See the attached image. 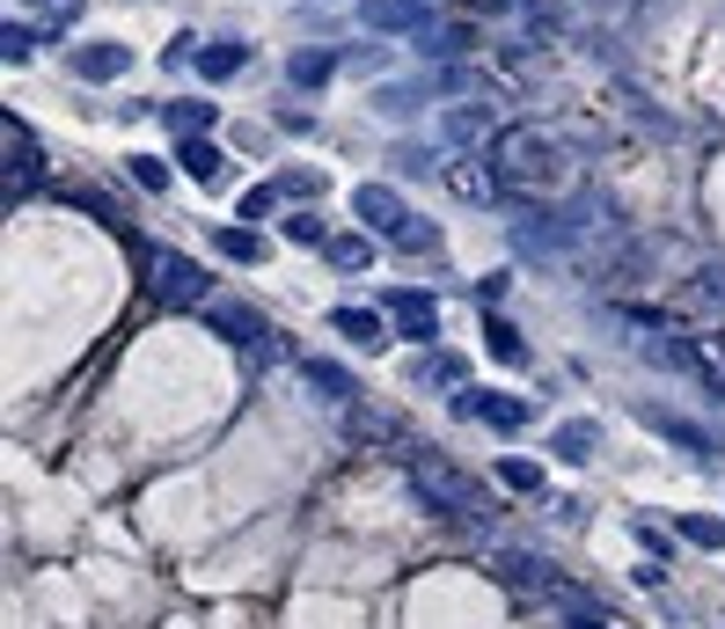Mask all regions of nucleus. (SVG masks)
Here are the masks:
<instances>
[{
    "instance_id": "nucleus-1",
    "label": "nucleus",
    "mask_w": 725,
    "mask_h": 629,
    "mask_svg": "<svg viewBox=\"0 0 725 629\" xmlns=\"http://www.w3.org/2000/svg\"><path fill=\"white\" fill-rule=\"evenodd\" d=\"M491 183L499 191H521V198H542V191H557L564 176H572V154L550 140V132H535V124H513V132H499L491 140Z\"/></svg>"
},
{
    "instance_id": "nucleus-2",
    "label": "nucleus",
    "mask_w": 725,
    "mask_h": 629,
    "mask_svg": "<svg viewBox=\"0 0 725 629\" xmlns=\"http://www.w3.org/2000/svg\"><path fill=\"white\" fill-rule=\"evenodd\" d=\"M411 490L440 520H483V490L469 468H455L447 454H411Z\"/></svg>"
},
{
    "instance_id": "nucleus-3",
    "label": "nucleus",
    "mask_w": 725,
    "mask_h": 629,
    "mask_svg": "<svg viewBox=\"0 0 725 629\" xmlns=\"http://www.w3.org/2000/svg\"><path fill=\"white\" fill-rule=\"evenodd\" d=\"M455 417H477V425H491V432H528L535 403H521V395H499V388H455V403H447Z\"/></svg>"
},
{
    "instance_id": "nucleus-4",
    "label": "nucleus",
    "mask_w": 725,
    "mask_h": 629,
    "mask_svg": "<svg viewBox=\"0 0 725 629\" xmlns=\"http://www.w3.org/2000/svg\"><path fill=\"white\" fill-rule=\"evenodd\" d=\"M360 15L382 37H433V8L425 0H360Z\"/></svg>"
},
{
    "instance_id": "nucleus-5",
    "label": "nucleus",
    "mask_w": 725,
    "mask_h": 629,
    "mask_svg": "<svg viewBox=\"0 0 725 629\" xmlns=\"http://www.w3.org/2000/svg\"><path fill=\"white\" fill-rule=\"evenodd\" d=\"M206 286H213V278H206L191 257H176V249H162V257H154V293H162V300L198 308V300H206Z\"/></svg>"
},
{
    "instance_id": "nucleus-6",
    "label": "nucleus",
    "mask_w": 725,
    "mask_h": 629,
    "mask_svg": "<svg viewBox=\"0 0 725 629\" xmlns=\"http://www.w3.org/2000/svg\"><path fill=\"white\" fill-rule=\"evenodd\" d=\"M388 308V322L404 330V344H433V330H440V308H433V293H418V286H396L382 300Z\"/></svg>"
},
{
    "instance_id": "nucleus-7",
    "label": "nucleus",
    "mask_w": 725,
    "mask_h": 629,
    "mask_svg": "<svg viewBox=\"0 0 725 629\" xmlns=\"http://www.w3.org/2000/svg\"><path fill=\"white\" fill-rule=\"evenodd\" d=\"M206 322H213L227 344H242V352H265L271 344V322L257 308H242V300H227V308H206Z\"/></svg>"
},
{
    "instance_id": "nucleus-8",
    "label": "nucleus",
    "mask_w": 725,
    "mask_h": 629,
    "mask_svg": "<svg viewBox=\"0 0 725 629\" xmlns=\"http://www.w3.org/2000/svg\"><path fill=\"white\" fill-rule=\"evenodd\" d=\"M0 132H8V198H30V183H37V140H30L23 118H0Z\"/></svg>"
},
{
    "instance_id": "nucleus-9",
    "label": "nucleus",
    "mask_w": 725,
    "mask_h": 629,
    "mask_svg": "<svg viewBox=\"0 0 725 629\" xmlns=\"http://www.w3.org/2000/svg\"><path fill=\"white\" fill-rule=\"evenodd\" d=\"M352 219H360V227H382V235H396V227H404V198L388 191V183H360V191H352Z\"/></svg>"
},
{
    "instance_id": "nucleus-10",
    "label": "nucleus",
    "mask_w": 725,
    "mask_h": 629,
    "mask_svg": "<svg viewBox=\"0 0 725 629\" xmlns=\"http://www.w3.org/2000/svg\"><path fill=\"white\" fill-rule=\"evenodd\" d=\"M73 73H81V81H118V73H132V51H125L118 37H96V45H73Z\"/></svg>"
},
{
    "instance_id": "nucleus-11",
    "label": "nucleus",
    "mask_w": 725,
    "mask_h": 629,
    "mask_svg": "<svg viewBox=\"0 0 725 629\" xmlns=\"http://www.w3.org/2000/svg\"><path fill=\"white\" fill-rule=\"evenodd\" d=\"M645 425H653V432H667L675 447H689V454L718 461V432H703L697 417H675V411H645Z\"/></svg>"
},
{
    "instance_id": "nucleus-12",
    "label": "nucleus",
    "mask_w": 725,
    "mask_h": 629,
    "mask_svg": "<svg viewBox=\"0 0 725 629\" xmlns=\"http://www.w3.org/2000/svg\"><path fill=\"white\" fill-rule=\"evenodd\" d=\"M338 67H344V51H323V45H315V51H293V59H287V81H293V88H323Z\"/></svg>"
},
{
    "instance_id": "nucleus-13",
    "label": "nucleus",
    "mask_w": 725,
    "mask_h": 629,
    "mask_svg": "<svg viewBox=\"0 0 725 629\" xmlns=\"http://www.w3.org/2000/svg\"><path fill=\"white\" fill-rule=\"evenodd\" d=\"M330 330H338L344 344H366V352H382V314H366V308H330Z\"/></svg>"
},
{
    "instance_id": "nucleus-14",
    "label": "nucleus",
    "mask_w": 725,
    "mask_h": 629,
    "mask_svg": "<svg viewBox=\"0 0 725 629\" xmlns=\"http://www.w3.org/2000/svg\"><path fill=\"white\" fill-rule=\"evenodd\" d=\"M499 579L506 585H521V593H550L557 585V571L542 557H521V549H513V557H499Z\"/></svg>"
},
{
    "instance_id": "nucleus-15",
    "label": "nucleus",
    "mask_w": 725,
    "mask_h": 629,
    "mask_svg": "<svg viewBox=\"0 0 725 629\" xmlns=\"http://www.w3.org/2000/svg\"><path fill=\"white\" fill-rule=\"evenodd\" d=\"M242 67H249V45H235V37H220V45L198 51V73H206V81H235Z\"/></svg>"
},
{
    "instance_id": "nucleus-16",
    "label": "nucleus",
    "mask_w": 725,
    "mask_h": 629,
    "mask_svg": "<svg viewBox=\"0 0 725 629\" xmlns=\"http://www.w3.org/2000/svg\"><path fill=\"white\" fill-rule=\"evenodd\" d=\"M213 249L227 257V264H265V257H271L265 235H249V227H213Z\"/></svg>"
},
{
    "instance_id": "nucleus-17",
    "label": "nucleus",
    "mask_w": 725,
    "mask_h": 629,
    "mask_svg": "<svg viewBox=\"0 0 725 629\" xmlns=\"http://www.w3.org/2000/svg\"><path fill=\"white\" fill-rule=\"evenodd\" d=\"M301 373H308V388H323L330 403H360V381H352L344 366H330V359H308Z\"/></svg>"
},
{
    "instance_id": "nucleus-18",
    "label": "nucleus",
    "mask_w": 725,
    "mask_h": 629,
    "mask_svg": "<svg viewBox=\"0 0 725 629\" xmlns=\"http://www.w3.org/2000/svg\"><path fill=\"white\" fill-rule=\"evenodd\" d=\"M483 337H491V359H506V366H528V337L513 330L506 314H491V322H483Z\"/></svg>"
},
{
    "instance_id": "nucleus-19",
    "label": "nucleus",
    "mask_w": 725,
    "mask_h": 629,
    "mask_svg": "<svg viewBox=\"0 0 725 629\" xmlns=\"http://www.w3.org/2000/svg\"><path fill=\"white\" fill-rule=\"evenodd\" d=\"M176 162H184V169H191L198 183H220V169H227L213 140H184V146H176Z\"/></svg>"
},
{
    "instance_id": "nucleus-20",
    "label": "nucleus",
    "mask_w": 725,
    "mask_h": 629,
    "mask_svg": "<svg viewBox=\"0 0 725 629\" xmlns=\"http://www.w3.org/2000/svg\"><path fill=\"white\" fill-rule=\"evenodd\" d=\"M162 118L184 132V140H206V124H213V103H198V96H184V103H169Z\"/></svg>"
},
{
    "instance_id": "nucleus-21",
    "label": "nucleus",
    "mask_w": 725,
    "mask_h": 629,
    "mask_svg": "<svg viewBox=\"0 0 725 629\" xmlns=\"http://www.w3.org/2000/svg\"><path fill=\"white\" fill-rule=\"evenodd\" d=\"M594 447H601V432H594V425H557V439H550L557 461H586Z\"/></svg>"
},
{
    "instance_id": "nucleus-22",
    "label": "nucleus",
    "mask_w": 725,
    "mask_h": 629,
    "mask_svg": "<svg viewBox=\"0 0 725 629\" xmlns=\"http://www.w3.org/2000/svg\"><path fill=\"white\" fill-rule=\"evenodd\" d=\"M323 257H330L338 271H366V264H374V242H366V235H330Z\"/></svg>"
},
{
    "instance_id": "nucleus-23",
    "label": "nucleus",
    "mask_w": 725,
    "mask_h": 629,
    "mask_svg": "<svg viewBox=\"0 0 725 629\" xmlns=\"http://www.w3.org/2000/svg\"><path fill=\"white\" fill-rule=\"evenodd\" d=\"M499 484L521 490V498H535V490H542V461H499Z\"/></svg>"
},
{
    "instance_id": "nucleus-24",
    "label": "nucleus",
    "mask_w": 725,
    "mask_h": 629,
    "mask_svg": "<svg viewBox=\"0 0 725 629\" xmlns=\"http://www.w3.org/2000/svg\"><path fill=\"white\" fill-rule=\"evenodd\" d=\"M388 242H396V249H418V257H425V249H440V227H433V219H404V227H396V235H388Z\"/></svg>"
},
{
    "instance_id": "nucleus-25",
    "label": "nucleus",
    "mask_w": 725,
    "mask_h": 629,
    "mask_svg": "<svg viewBox=\"0 0 725 629\" xmlns=\"http://www.w3.org/2000/svg\"><path fill=\"white\" fill-rule=\"evenodd\" d=\"M681 542H689V549H725V520H703V512H689V520H681Z\"/></svg>"
},
{
    "instance_id": "nucleus-26",
    "label": "nucleus",
    "mask_w": 725,
    "mask_h": 629,
    "mask_svg": "<svg viewBox=\"0 0 725 629\" xmlns=\"http://www.w3.org/2000/svg\"><path fill=\"white\" fill-rule=\"evenodd\" d=\"M125 169H132V183H140V191H169V162H162V154H132Z\"/></svg>"
},
{
    "instance_id": "nucleus-27",
    "label": "nucleus",
    "mask_w": 725,
    "mask_h": 629,
    "mask_svg": "<svg viewBox=\"0 0 725 629\" xmlns=\"http://www.w3.org/2000/svg\"><path fill=\"white\" fill-rule=\"evenodd\" d=\"M447 140H455V146L483 140V110H477V103H461V110H447Z\"/></svg>"
},
{
    "instance_id": "nucleus-28",
    "label": "nucleus",
    "mask_w": 725,
    "mask_h": 629,
    "mask_svg": "<svg viewBox=\"0 0 725 629\" xmlns=\"http://www.w3.org/2000/svg\"><path fill=\"white\" fill-rule=\"evenodd\" d=\"M447 183H455V198H469V205H483V198L499 191V183H491V176H477L469 162H461V169H447Z\"/></svg>"
},
{
    "instance_id": "nucleus-29",
    "label": "nucleus",
    "mask_w": 725,
    "mask_h": 629,
    "mask_svg": "<svg viewBox=\"0 0 725 629\" xmlns=\"http://www.w3.org/2000/svg\"><path fill=\"white\" fill-rule=\"evenodd\" d=\"M287 242H301V249H330V235H323V219H315V213H293V219H287Z\"/></svg>"
},
{
    "instance_id": "nucleus-30",
    "label": "nucleus",
    "mask_w": 725,
    "mask_h": 629,
    "mask_svg": "<svg viewBox=\"0 0 725 629\" xmlns=\"http://www.w3.org/2000/svg\"><path fill=\"white\" fill-rule=\"evenodd\" d=\"M689 286H697V300H711V308H725V264H703L697 278H689Z\"/></svg>"
},
{
    "instance_id": "nucleus-31",
    "label": "nucleus",
    "mask_w": 725,
    "mask_h": 629,
    "mask_svg": "<svg viewBox=\"0 0 725 629\" xmlns=\"http://www.w3.org/2000/svg\"><path fill=\"white\" fill-rule=\"evenodd\" d=\"M0 45H8V59H15V67H23L30 51H37V29H30V23H8V29H0Z\"/></svg>"
},
{
    "instance_id": "nucleus-32",
    "label": "nucleus",
    "mask_w": 725,
    "mask_h": 629,
    "mask_svg": "<svg viewBox=\"0 0 725 629\" xmlns=\"http://www.w3.org/2000/svg\"><path fill=\"white\" fill-rule=\"evenodd\" d=\"M81 213H96L103 227H118V235H132V227H125V213L110 205V198H96V191H81Z\"/></svg>"
},
{
    "instance_id": "nucleus-33",
    "label": "nucleus",
    "mask_w": 725,
    "mask_h": 629,
    "mask_svg": "<svg viewBox=\"0 0 725 629\" xmlns=\"http://www.w3.org/2000/svg\"><path fill=\"white\" fill-rule=\"evenodd\" d=\"M279 205V183H257V191H242V219H265Z\"/></svg>"
},
{
    "instance_id": "nucleus-34",
    "label": "nucleus",
    "mask_w": 725,
    "mask_h": 629,
    "mask_svg": "<svg viewBox=\"0 0 725 629\" xmlns=\"http://www.w3.org/2000/svg\"><path fill=\"white\" fill-rule=\"evenodd\" d=\"M323 191V176L315 169H293V176H279V198H315Z\"/></svg>"
},
{
    "instance_id": "nucleus-35",
    "label": "nucleus",
    "mask_w": 725,
    "mask_h": 629,
    "mask_svg": "<svg viewBox=\"0 0 725 629\" xmlns=\"http://www.w3.org/2000/svg\"><path fill=\"white\" fill-rule=\"evenodd\" d=\"M418 96H425V88H382V96H374V103H382L388 118H404V110H411V103H418Z\"/></svg>"
},
{
    "instance_id": "nucleus-36",
    "label": "nucleus",
    "mask_w": 725,
    "mask_h": 629,
    "mask_svg": "<svg viewBox=\"0 0 725 629\" xmlns=\"http://www.w3.org/2000/svg\"><path fill=\"white\" fill-rule=\"evenodd\" d=\"M73 15H81V0H51V8H45V37H51V29H67Z\"/></svg>"
},
{
    "instance_id": "nucleus-37",
    "label": "nucleus",
    "mask_w": 725,
    "mask_h": 629,
    "mask_svg": "<svg viewBox=\"0 0 725 629\" xmlns=\"http://www.w3.org/2000/svg\"><path fill=\"white\" fill-rule=\"evenodd\" d=\"M461 8H469V15H513L521 0H461Z\"/></svg>"
},
{
    "instance_id": "nucleus-38",
    "label": "nucleus",
    "mask_w": 725,
    "mask_h": 629,
    "mask_svg": "<svg viewBox=\"0 0 725 629\" xmlns=\"http://www.w3.org/2000/svg\"><path fill=\"white\" fill-rule=\"evenodd\" d=\"M572 629H608L601 615H580V607H572Z\"/></svg>"
}]
</instances>
